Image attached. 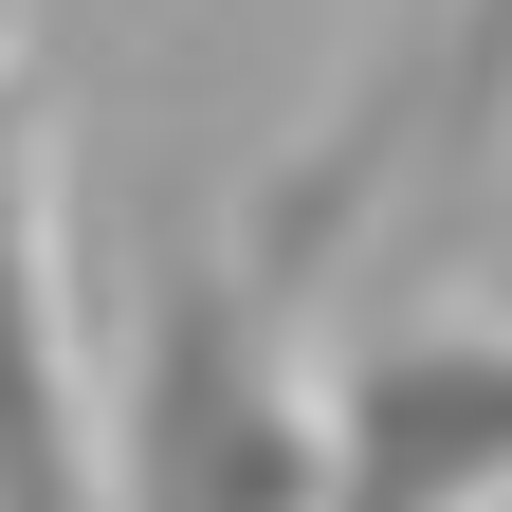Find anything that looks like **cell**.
<instances>
[{
  "label": "cell",
  "mask_w": 512,
  "mask_h": 512,
  "mask_svg": "<svg viewBox=\"0 0 512 512\" xmlns=\"http://www.w3.org/2000/svg\"><path fill=\"white\" fill-rule=\"evenodd\" d=\"M110 512H330V384H293V293L256 275V238L147 256L110 384Z\"/></svg>",
  "instance_id": "1"
},
{
  "label": "cell",
  "mask_w": 512,
  "mask_h": 512,
  "mask_svg": "<svg viewBox=\"0 0 512 512\" xmlns=\"http://www.w3.org/2000/svg\"><path fill=\"white\" fill-rule=\"evenodd\" d=\"M330 512H512V330H366L330 366Z\"/></svg>",
  "instance_id": "2"
},
{
  "label": "cell",
  "mask_w": 512,
  "mask_h": 512,
  "mask_svg": "<svg viewBox=\"0 0 512 512\" xmlns=\"http://www.w3.org/2000/svg\"><path fill=\"white\" fill-rule=\"evenodd\" d=\"M0 512H110V421L74 384V311H55V202H37L19 55H0Z\"/></svg>",
  "instance_id": "3"
},
{
  "label": "cell",
  "mask_w": 512,
  "mask_h": 512,
  "mask_svg": "<svg viewBox=\"0 0 512 512\" xmlns=\"http://www.w3.org/2000/svg\"><path fill=\"white\" fill-rule=\"evenodd\" d=\"M512 128V0H458V37H439V165H476Z\"/></svg>",
  "instance_id": "4"
}]
</instances>
